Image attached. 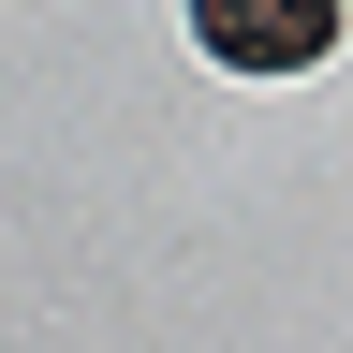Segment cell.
<instances>
[{
    "instance_id": "cell-1",
    "label": "cell",
    "mask_w": 353,
    "mask_h": 353,
    "mask_svg": "<svg viewBox=\"0 0 353 353\" xmlns=\"http://www.w3.org/2000/svg\"><path fill=\"white\" fill-rule=\"evenodd\" d=\"M192 30H206V59H236V74H309L339 44V0H192Z\"/></svg>"
}]
</instances>
